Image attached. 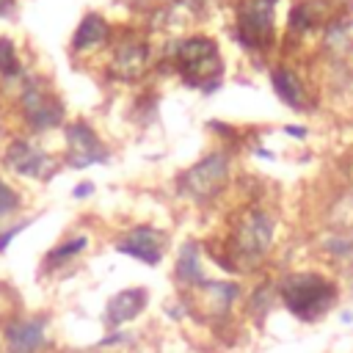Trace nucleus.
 <instances>
[{
	"label": "nucleus",
	"mask_w": 353,
	"mask_h": 353,
	"mask_svg": "<svg viewBox=\"0 0 353 353\" xmlns=\"http://www.w3.org/2000/svg\"><path fill=\"white\" fill-rule=\"evenodd\" d=\"M176 61H179V72L185 74L188 83L199 85L204 94H212L221 85V58H218V47L212 39L196 36L188 39L176 47Z\"/></svg>",
	"instance_id": "6e6552de"
},
{
	"label": "nucleus",
	"mask_w": 353,
	"mask_h": 353,
	"mask_svg": "<svg viewBox=\"0 0 353 353\" xmlns=\"http://www.w3.org/2000/svg\"><path fill=\"white\" fill-rule=\"evenodd\" d=\"M110 160V149L102 143V138L97 135V130L85 121V119H74L63 124V157L61 163L66 168H88V165H99Z\"/></svg>",
	"instance_id": "1a4fd4ad"
},
{
	"label": "nucleus",
	"mask_w": 353,
	"mask_h": 353,
	"mask_svg": "<svg viewBox=\"0 0 353 353\" xmlns=\"http://www.w3.org/2000/svg\"><path fill=\"white\" fill-rule=\"evenodd\" d=\"M165 245H168V237L154 223H135L113 243L116 254H124V256H130L146 268H157L163 262Z\"/></svg>",
	"instance_id": "9d476101"
},
{
	"label": "nucleus",
	"mask_w": 353,
	"mask_h": 353,
	"mask_svg": "<svg viewBox=\"0 0 353 353\" xmlns=\"http://www.w3.org/2000/svg\"><path fill=\"white\" fill-rule=\"evenodd\" d=\"M273 6H276V0H243L240 17H237V30H240V41L245 47L262 50L270 41Z\"/></svg>",
	"instance_id": "f8f14e48"
},
{
	"label": "nucleus",
	"mask_w": 353,
	"mask_h": 353,
	"mask_svg": "<svg viewBox=\"0 0 353 353\" xmlns=\"http://www.w3.org/2000/svg\"><path fill=\"white\" fill-rule=\"evenodd\" d=\"M284 132H287V135H292V138H306V135H309V130H306V127H301V124H287V127H284Z\"/></svg>",
	"instance_id": "a878e982"
},
{
	"label": "nucleus",
	"mask_w": 353,
	"mask_h": 353,
	"mask_svg": "<svg viewBox=\"0 0 353 353\" xmlns=\"http://www.w3.org/2000/svg\"><path fill=\"white\" fill-rule=\"evenodd\" d=\"M276 284L279 303L303 325L325 320L342 298L339 281L320 270H287L276 279Z\"/></svg>",
	"instance_id": "f257e3e1"
},
{
	"label": "nucleus",
	"mask_w": 353,
	"mask_h": 353,
	"mask_svg": "<svg viewBox=\"0 0 353 353\" xmlns=\"http://www.w3.org/2000/svg\"><path fill=\"white\" fill-rule=\"evenodd\" d=\"M52 314L50 312H8L3 314V353H50Z\"/></svg>",
	"instance_id": "423d86ee"
},
{
	"label": "nucleus",
	"mask_w": 353,
	"mask_h": 353,
	"mask_svg": "<svg viewBox=\"0 0 353 353\" xmlns=\"http://www.w3.org/2000/svg\"><path fill=\"white\" fill-rule=\"evenodd\" d=\"M69 353H102V350H94V347H83V350H69Z\"/></svg>",
	"instance_id": "c85d7f7f"
},
{
	"label": "nucleus",
	"mask_w": 353,
	"mask_h": 353,
	"mask_svg": "<svg viewBox=\"0 0 353 353\" xmlns=\"http://www.w3.org/2000/svg\"><path fill=\"white\" fill-rule=\"evenodd\" d=\"M152 303V295L146 287L135 284V287H124L119 292H113L108 301H105V309H102V328L105 331H119V328H127L130 323H135Z\"/></svg>",
	"instance_id": "9b49d317"
},
{
	"label": "nucleus",
	"mask_w": 353,
	"mask_h": 353,
	"mask_svg": "<svg viewBox=\"0 0 353 353\" xmlns=\"http://www.w3.org/2000/svg\"><path fill=\"white\" fill-rule=\"evenodd\" d=\"M270 80H273V88L276 94L281 97V102H287L290 108L301 110L306 105V91H303V83L298 80V74L287 66H276L270 72Z\"/></svg>",
	"instance_id": "f3484780"
},
{
	"label": "nucleus",
	"mask_w": 353,
	"mask_h": 353,
	"mask_svg": "<svg viewBox=\"0 0 353 353\" xmlns=\"http://www.w3.org/2000/svg\"><path fill=\"white\" fill-rule=\"evenodd\" d=\"M135 342V331L130 328H119V331H105L91 347L94 350H102V353H110V350H124Z\"/></svg>",
	"instance_id": "4be33fe9"
},
{
	"label": "nucleus",
	"mask_w": 353,
	"mask_h": 353,
	"mask_svg": "<svg viewBox=\"0 0 353 353\" xmlns=\"http://www.w3.org/2000/svg\"><path fill=\"white\" fill-rule=\"evenodd\" d=\"M108 39H110V25H108V19L102 17V14H97V11H88L83 19H80V25L74 28V36H72V55H77V58H83V55H88V52H97V50H102L105 44H108Z\"/></svg>",
	"instance_id": "dca6fc26"
},
{
	"label": "nucleus",
	"mask_w": 353,
	"mask_h": 353,
	"mask_svg": "<svg viewBox=\"0 0 353 353\" xmlns=\"http://www.w3.org/2000/svg\"><path fill=\"white\" fill-rule=\"evenodd\" d=\"M229 174H232L229 154L226 152H210L176 176V193L196 201V204H207L226 188Z\"/></svg>",
	"instance_id": "0eeeda50"
},
{
	"label": "nucleus",
	"mask_w": 353,
	"mask_h": 353,
	"mask_svg": "<svg viewBox=\"0 0 353 353\" xmlns=\"http://www.w3.org/2000/svg\"><path fill=\"white\" fill-rule=\"evenodd\" d=\"M0 353H3V314H0Z\"/></svg>",
	"instance_id": "c756f323"
},
{
	"label": "nucleus",
	"mask_w": 353,
	"mask_h": 353,
	"mask_svg": "<svg viewBox=\"0 0 353 353\" xmlns=\"http://www.w3.org/2000/svg\"><path fill=\"white\" fill-rule=\"evenodd\" d=\"M273 245H276V215L268 207L251 204L234 221L226 240V254L240 273H251L270 256Z\"/></svg>",
	"instance_id": "f03ea898"
},
{
	"label": "nucleus",
	"mask_w": 353,
	"mask_h": 353,
	"mask_svg": "<svg viewBox=\"0 0 353 353\" xmlns=\"http://www.w3.org/2000/svg\"><path fill=\"white\" fill-rule=\"evenodd\" d=\"M171 279L176 284L179 292H196L207 284V273H204V245L193 237H188L179 248H176V259H174V270Z\"/></svg>",
	"instance_id": "ddd939ff"
},
{
	"label": "nucleus",
	"mask_w": 353,
	"mask_h": 353,
	"mask_svg": "<svg viewBox=\"0 0 353 353\" xmlns=\"http://www.w3.org/2000/svg\"><path fill=\"white\" fill-rule=\"evenodd\" d=\"M36 221H39V215H25V218H14V221H8V223L0 226V256L8 254L11 243H14L30 223H36Z\"/></svg>",
	"instance_id": "5701e85b"
},
{
	"label": "nucleus",
	"mask_w": 353,
	"mask_h": 353,
	"mask_svg": "<svg viewBox=\"0 0 353 353\" xmlns=\"http://www.w3.org/2000/svg\"><path fill=\"white\" fill-rule=\"evenodd\" d=\"M339 323H342V325H350V323H353V309H342V312H339Z\"/></svg>",
	"instance_id": "bb28decb"
},
{
	"label": "nucleus",
	"mask_w": 353,
	"mask_h": 353,
	"mask_svg": "<svg viewBox=\"0 0 353 353\" xmlns=\"http://www.w3.org/2000/svg\"><path fill=\"white\" fill-rule=\"evenodd\" d=\"M22 210H25V193L19 190L17 182L0 174V226L19 218Z\"/></svg>",
	"instance_id": "6ab92c4d"
},
{
	"label": "nucleus",
	"mask_w": 353,
	"mask_h": 353,
	"mask_svg": "<svg viewBox=\"0 0 353 353\" xmlns=\"http://www.w3.org/2000/svg\"><path fill=\"white\" fill-rule=\"evenodd\" d=\"M185 298L190 309L188 320L207 328H229L237 314V303L245 298V287L237 279H207L201 290L185 292Z\"/></svg>",
	"instance_id": "20e7f679"
},
{
	"label": "nucleus",
	"mask_w": 353,
	"mask_h": 353,
	"mask_svg": "<svg viewBox=\"0 0 353 353\" xmlns=\"http://www.w3.org/2000/svg\"><path fill=\"white\" fill-rule=\"evenodd\" d=\"M146 44L141 41H124L113 50V69L121 77H135L146 66Z\"/></svg>",
	"instance_id": "a211bd4d"
},
{
	"label": "nucleus",
	"mask_w": 353,
	"mask_h": 353,
	"mask_svg": "<svg viewBox=\"0 0 353 353\" xmlns=\"http://www.w3.org/2000/svg\"><path fill=\"white\" fill-rule=\"evenodd\" d=\"M88 245H91V237H88L85 232H72V234H66L63 240H58V243L41 256L39 273H41V276H55V273H61V270L69 268L74 259H80V256L88 251Z\"/></svg>",
	"instance_id": "2eb2a0df"
},
{
	"label": "nucleus",
	"mask_w": 353,
	"mask_h": 353,
	"mask_svg": "<svg viewBox=\"0 0 353 353\" xmlns=\"http://www.w3.org/2000/svg\"><path fill=\"white\" fill-rule=\"evenodd\" d=\"M11 3H14V0H0V17L11 11Z\"/></svg>",
	"instance_id": "cd10ccee"
},
{
	"label": "nucleus",
	"mask_w": 353,
	"mask_h": 353,
	"mask_svg": "<svg viewBox=\"0 0 353 353\" xmlns=\"http://www.w3.org/2000/svg\"><path fill=\"white\" fill-rule=\"evenodd\" d=\"M320 248L334 262H353V234L347 232H328L320 237Z\"/></svg>",
	"instance_id": "412c9836"
},
{
	"label": "nucleus",
	"mask_w": 353,
	"mask_h": 353,
	"mask_svg": "<svg viewBox=\"0 0 353 353\" xmlns=\"http://www.w3.org/2000/svg\"><path fill=\"white\" fill-rule=\"evenodd\" d=\"M312 25H314V14H312L309 0L292 6V11H290V30H295V33H306Z\"/></svg>",
	"instance_id": "b1692460"
},
{
	"label": "nucleus",
	"mask_w": 353,
	"mask_h": 353,
	"mask_svg": "<svg viewBox=\"0 0 353 353\" xmlns=\"http://www.w3.org/2000/svg\"><path fill=\"white\" fill-rule=\"evenodd\" d=\"M276 303H279V284H276V279H259L251 290H245L240 314L254 328H265V323H268L270 312L276 309Z\"/></svg>",
	"instance_id": "4468645a"
},
{
	"label": "nucleus",
	"mask_w": 353,
	"mask_h": 353,
	"mask_svg": "<svg viewBox=\"0 0 353 353\" xmlns=\"http://www.w3.org/2000/svg\"><path fill=\"white\" fill-rule=\"evenodd\" d=\"M61 165L63 163L33 135H14L0 149V168L19 182H50Z\"/></svg>",
	"instance_id": "39448f33"
},
{
	"label": "nucleus",
	"mask_w": 353,
	"mask_h": 353,
	"mask_svg": "<svg viewBox=\"0 0 353 353\" xmlns=\"http://www.w3.org/2000/svg\"><path fill=\"white\" fill-rule=\"evenodd\" d=\"M94 190H97V185H94L91 179H83V182H77V185L72 188V199H74V201H85V199L94 196Z\"/></svg>",
	"instance_id": "393cba45"
},
{
	"label": "nucleus",
	"mask_w": 353,
	"mask_h": 353,
	"mask_svg": "<svg viewBox=\"0 0 353 353\" xmlns=\"http://www.w3.org/2000/svg\"><path fill=\"white\" fill-rule=\"evenodd\" d=\"M17 116L25 127V135H44L66 121V108L58 94L47 85L44 77H28L17 88Z\"/></svg>",
	"instance_id": "7ed1b4c3"
},
{
	"label": "nucleus",
	"mask_w": 353,
	"mask_h": 353,
	"mask_svg": "<svg viewBox=\"0 0 353 353\" xmlns=\"http://www.w3.org/2000/svg\"><path fill=\"white\" fill-rule=\"evenodd\" d=\"M0 77L8 80H19L25 77V66L19 58V47L11 36H0Z\"/></svg>",
	"instance_id": "aec40b11"
}]
</instances>
